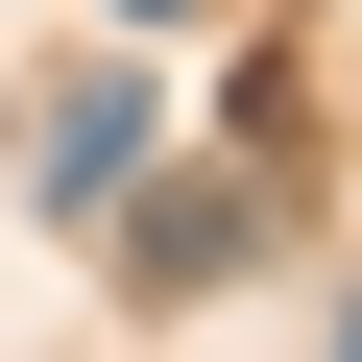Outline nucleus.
I'll list each match as a JSON object with an SVG mask.
<instances>
[{"mask_svg": "<svg viewBox=\"0 0 362 362\" xmlns=\"http://www.w3.org/2000/svg\"><path fill=\"white\" fill-rule=\"evenodd\" d=\"M121 25H194V0H121Z\"/></svg>", "mask_w": 362, "mask_h": 362, "instance_id": "f03ea898", "label": "nucleus"}, {"mask_svg": "<svg viewBox=\"0 0 362 362\" xmlns=\"http://www.w3.org/2000/svg\"><path fill=\"white\" fill-rule=\"evenodd\" d=\"M338 362H362V314H338Z\"/></svg>", "mask_w": 362, "mask_h": 362, "instance_id": "7ed1b4c3", "label": "nucleus"}, {"mask_svg": "<svg viewBox=\"0 0 362 362\" xmlns=\"http://www.w3.org/2000/svg\"><path fill=\"white\" fill-rule=\"evenodd\" d=\"M145 145H169V121H145V73H121V97H49V218L145 194Z\"/></svg>", "mask_w": 362, "mask_h": 362, "instance_id": "f257e3e1", "label": "nucleus"}]
</instances>
